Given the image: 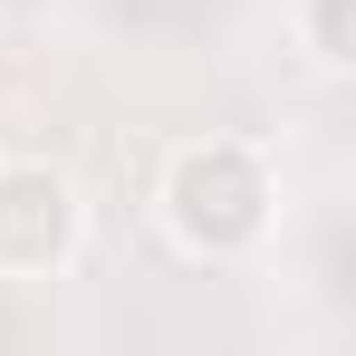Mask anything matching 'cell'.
<instances>
[{
    "instance_id": "1",
    "label": "cell",
    "mask_w": 356,
    "mask_h": 356,
    "mask_svg": "<svg viewBox=\"0 0 356 356\" xmlns=\"http://www.w3.org/2000/svg\"><path fill=\"white\" fill-rule=\"evenodd\" d=\"M154 222H164V241L183 260L232 270L280 232V174H270V154L250 135H193L154 174Z\"/></svg>"
},
{
    "instance_id": "2",
    "label": "cell",
    "mask_w": 356,
    "mask_h": 356,
    "mask_svg": "<svg viewBox=\"0 0 356 356\" xmlns=\"http://www.w3.org/2000/svg\"><path fill=\"white\" fill-rule=\"evenodd\" d=\"M87 250V193L49 154H0V280H67Z\"/></svg>"
},
{
    "instance_id": "3",
    "label": "cell",
    "mask_w": 356,
    "mask_h": 356,
    "mask_svg": "<svg viewBox=\"0 0 356 356\" xmlns=\"http://www.w3.org/2000/svg\"><path fill=\"white\" fill-rule=\"evenodd\" d=\"M289 39L318 77H347L356 67V0H289Z\"/></svg>"
}]
</instances>
